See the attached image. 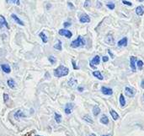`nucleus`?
<instances>
[{
    "mask_svg": "<svg viewBox=\"0 0 144 136\" xmlns=\"http://www.w3.org/2000/svg\"><path fill=\"white\" fill-rule=\"evenodd\" d=\"M143 65H144V63L142 61V60L139 59L136 61V66L138 67V68H142L143 67Z\"/></svg>",
    "mask_w": 144,
    "mask_h": 136,
    "instance_id": "obj_29",
    "label": "nucleus"
},
{
    "mask_svg": "<svg viewBox=\"0 0 144 136\" xmlns=\"http://www.w3.org/2000/svg\"><path fill=\"white\" fill-rule=\"evenodd\" d=\"M3 26H5V27H7V28H8H8H9V26H8V22H7V21H6V19H5V18L3 16V15H0V29H2V28H3Z\"/></svg>",
    "mask_w": 144,
    "mask_h": 136,
    "instance_id": "obj_9",
    "label": "nucleus"
},
{
    "mask_svg": "<svg viewBox=\"0 0 144 136\" xmlns=\"http://www.w3.org/2000/svg\"><path fill=\"white\" fill-rule=\"evenodd\" d=\"M68 74H69V68L63 66V65H60V66H58L57 68L54 69V75L57 78L67 76Z\"/></svg>",
    "mask_w": 144,
    "mask_h": 136,
    "instance_id": "obj_1",
    "label": "nucleus"
},
{
    "mask_svg": "<svg viewBox=\"0 0 144 136\" xmlns=\"http://www.w3.org/2000/svg\"><path fill=\"white\" fill-rule=\"evenodd\" d=\"M85 44H86V41L84 40V38H83L81 36H79L77 39H75L71 42L70 46L72 48H78V47H83Z\"/></svg>",
    "mask_w": 144,
    "mask_h": 136,
    "instance_id": "obj_2",
    "label": "nucleus"
},
{
    "mask_svg": "<svg viewBox=\"0 0 144 136\" xmlns=\"http://www.w3.org/2000/svg\"><path fill=\"white\" fill-rule=\"evenodd\" d=\"M119 102H120V106H121V107H125V105H126V99H125V96H124L123 94H120V95Z\"/></svg>",
    "mask_w": 144,
    "mask_h": 136,
    "instance_id": "obj_23",
    "label": "nucleus"
},
{
    "mask_svg": "<svg viewBox=\"0 0 144 136\" xmlns=\"http://www.w3.org/2000/svg\"><path fill=\"white\" fill-rule=\"evenodd\" d=\"M54 118H55V120H56V123H61V122H62V115L61 114H58V113H56V112H55L54 113Z\"/></svg>",
    "mask_w": 144,
    "mask_h": 136,
    "instance_id": "obj_25",
    "label": "nucleus"
},
{
    "mask_svg": "<svg viewBox=\"0 0 144 136\" xmlns=\"http://www.w3.org/2000/svg\"><path fill=\"white\" fill-rule=\"evenodd\" d=\"M83 120H84L85 122H87V123H94V120L91 118V117H89L88 115L83 116Z\"/></svg>",
    "mask_w": 144,
    "mask_h": 136,
    "instance_id": "obj_27",
    "label": "nucleus"
},
{
    "mask_svg": "<svg viewBox=\"0 0 144 136\" xmlns=\"http://www.w3.org/2000/svg\"><path fill=\"white\" fill-rule=\"evenodd\" d=\"M7 84H8V87L11 88V89H14V88H15V80H14L13 79H8V81H7Z\"/></svg>",
    "mask_w": 144,
    "mask_h": 136,
    "instance_id": "obj_22",
    "label": "nucleus"
},
{
    "mask_svg": "<svg viewBox=\"0 0 144 136\" xmlns=\"http://www.w3.org/2000/svg\"><path fill=\"white\" fill-rule=\"evenodd\" d=\"M39 36H40V37L41 38L42 42H44V43H47L48 39H47V36H46V34L44 32H40V34H39Z\"/></svg>",
    "mask_w": 144,
    "mask_h": 136,
    "instance_id": "obj_26",
    "label": "nucleus"
},
{
    "mask_svg": "<svg viewBox=\"0 0 144 136\" xmlns=\"http://www.w3.org/2000/svg\"><path fill=\"white\" fill-rule=\"evenodd\" d=\"M101 92L105 96H111L113 94V90L111 89V88L105 87V86H102L101 87Z\"/></svg>",
    "mask_w": 144,
    "mask_h": 136,
    "instance_id": "obj_5",
    "label": "nucleus"
},
{
    "mask_svg": "<svg viewBox=\"0 0 144 136\" xmlns=\"http://www.w3.org/2000/svg\"><path fill=\"white\" fill-rule=\"evenodd\" d=\"M100 108H99L98 106H95V107H93V114L95 116H98L99 113H100Z\"/></svg>",
    "mask_w": 144,
    "mask_h": 136,
    "instance_id": "obj_24",
    "label": "nucleus"
},
{
    "mask_svg": "<svg viewBox=\"0 0 144 136\" xmlns=\"http://www.w3.org/2000/svg\"><path fill=\"white\" fill-rule=\"evenodd\" d=\"M99 121H100V123H102V124L107 125L108 123H109V118H108V117L106 115H102L100 119H99Z\"/></svg>",
    "mask_w": 144,
    "mask_h": 136,
    "instance_id": "obj_19",
    "label": "nucleus"
},
{
    "mask_svg": "<svg viewBox=\"0 0 144 136\" xmlns=\"http://www.w3.org/2000/svg\"><path fill=\"white\" fill-rule=\"evenodd\" d=\"M8 100V95L6 94V93H4V94H3V102H7Z\"/></svg>",
    "mask_w": 144,
    "mask_h": 136,
    "instance_id": "obj_34",
    "label": "nucleus"
},
{
    "mask_svg": "<svg viewBox=\"0 0 144 136\" xmlns=\"http://www.w3.org/2000/svg\"><path fill=\"white\" fill-rule=\"evenodd\" d=\"M73 107H74V106L72 103H67L65 107V113L67 114V115H68V114H71L72 112Z\"/></svg>",
    "mask_w": 144,
    "mask_h": 136,
    "instance_id": "obj_8",
    "label": "nucleus"
},
{
    "mask_svg": "<svg viewBox=\"0 0 144 136\" xmlns=\"http://www.w3.org/2000/svg\"><path fill=\"white\" fill-rule=\"evenodd\" d=\"M108 53L110 54V55H111V58H114V54L112 53L111 52V50H108Z\"/></svg>",
    "mask_w": 144,
    "mask_h": 136,
    "instance_id": "obj_38",
    "label": "nucleus"
},
{
    "mask_svg": "<svg viewBox=\"0 0 144 136\" xmlns=\"http://www.w3.org/2000/svg\"><path fill=\"white\" fill-rule=\"evenodd\" d=\"M35 136H42V135H35Z\"/></svg>",
    "mask_w": 144,
    "mask_h": 136,
    "instance_id": "obj_45",
    "label": "nucleus"
},
{
    "mask_svg": "<svg viewBox=\"0 0 144 136\" xmlns=\"http://www.w3.org/2000/svg\"><path fill=\"white\" fill-rule=\"evenodd\" d=\"M54 48L58 51H61L63 49V46H62V42L60 40H56V44L54 45Z\"/></svg>",
    "mask_w": 144,
    "mask_h": 136,
    "instance_id": "obj_21",
    "label": "nucleus"
},
{
    "mask_svg": "<svg viewBox=\"0 0 144 136\" xmlns=\"http://www.w3.org/2000/svg\"><path fill=\"white\" fill-rule=\"evenodd\" d=\"M48 60H49V62L51 63V64H54V63H56V58L55 57H53V56H50V57L48 58Z\"/></svg>",
    "mask_w": 144,
    "mask_h": 136,
    "instance_id": "obj_28",
    "label": "nucleus"
},
{
    "mask_svg": "<svg viewBox=\"0 0 144 136\" xmlns=\"http://www.w3.org/2000/svg\"><path fill=\"white\" fill-rule=\"evenodd\" d=\"M24 117H25V115L24 114L22 110H18L15 113V118L16 120H19L21 118H24Z\"/></svg>",
    "mask_w": 144,
    "mask_h": 136,
    "instance_id": "obj_16",
    "label": "nucleus"
},
{
    "mask_svg": "<svg viewBox=\"0 0 144 136\" xmlns=\"http://www.w3.org/2000/svg\"><path fill=\"white\" fill-rule=\"evenodd\" d=\"M58 33H59V35H61V36H65V37H67L68 39H70L72 36V33L67 29H61L58 31Z\"/></svg>",
    "mask_w": 144,
    "mask_h": 136,
    "instance_id": "obj_3",
    "label": "nucleus"
},
{
    "mask_svg": "<svg viewBox=\"0 0 144 136\" xmlns=\"http://www.w3.org/2000/svg\"><path fill=\"white\" fill-rule=\"evenodd\" d=\"M67 4H68V6L70 7L71 8H74V6H73V5H72V3H70V2H68V3H67Z\"/></svg>",
    "mask_w": 144,
    "mask_h": 136,
    "instance_id": "obj_39",
    "label": "nucleus"
},
{
    "mask_svg": "<svg viewBox=\"0 0 144 136\" xmlns=\"http://www.w3.org/2000/svg\"><path fill=\"white\" fill-rule=\"evenodd\" d=\"M67 84H68V85L71 86L72 88H74L76 85H77L78 81L76 80V79H74V78H71V79L68 80V82H67Z\"/></svg>",
    "mask_w": 144,
    "mask_h": 136,
    "instance_id": "obj_17",
    "label": "nucleus"
},
{
    "mask_svg": "<svg viewBox=\"0 0 144 136\" xmlns=\"http://www.w3.org/2000/svg\"><path fill=\"white\" fill-rule=\"evenodd\" d=\"M102 60L104 63H105V62H108L109 61V58L107 57V56H104V57L102 58Z\"/></svg>",
    "mask_w": 144,
    "mask_h": 136,
    "instance_id": "obj_37",
    "label": "nucleus"
},
{
    "mask_svg": "<svg viewBox=\"0 0 144 136\" xmlns=\"http://www.w3.org/2000/svg\"><path fill=\"white\" fill-rule=\"evenodd\" d=\"M105 42L108 44V45H111L113 46L115 44V39H114L113 36L111 34H108L107 36H105V39H104Z\"/></svg>",
    "mask_w": 144,
    "mask_h": 136,
    "instance_id": "obj_7",
    "label": "nucleus"
},
{
    "mask_svg": "<svg viewBox=\"0 0 144 136\" xmlns=\"http://www.w3.org/2000/svg\"><path fill=\"white\" fill-rule=\"evenodd\" d=\"M1 68L2 70H3L4 73L6 74H9L10 72H11V68H10V66L8 64H7V63H4V64H2L1 65Z\"/></svg>",
    "mask_w": 144,
    "mask_h": 136,
    "instance_id": "obj_14",
    "label": "nucleus"
},
{
    "mask_svg": "<svg viewBox=\"0 0 144 136\" xmlns=\"http://www.w3.org/2000/svg\"><path fill=\"white\" fill-rule=\"evenodd\" d=\"M71 25H72V24H71L70 22H64V23H63V26H64V27H65V28H67V27H69V26H71Z\"/></svg>",
    "mask_w": 144,
    "mask_h": 136,
    "instance_id": "obj_36",
    "label": "nucleus"
},
{
    "mask_svg": "<svg viewBox=\"0 0 144 136\" xmlns=\"http://www.w3.org/2000/svg\"><path fill=\"white\" fill-rule=\"evenodd\" d=\"M78 91H79V92H82V91H83V87H78Z\"/></svg>",
    "mask_w": 144,
    "mask_h": 136,
    "instance_id": "obj_40",
    "label": "nucleus"
},
{
    "mask_svg": "<svg viewBox=\"0 0 144 136\" xmlns=\"http://www.w3.org/2000/svg\"><path fill=\"white\" fill-rule=\"evenodd\" d=\"M135 12H136V14L137 15L142 16V15H143V14H144V7L143 6V5H139V6H137L136 8Z\"/></svg>",
    "mask_w": 144,
    "mask_h": 136,
    "instance_id": "obj_13",
    "label": "nucleus"
},
{
    "mask_svg": "<svg viewBox=\"0 0 144 136\" xmlns=\"http://www.w3.org/2000/svg\"><path fill=\"white\" fill-rule=\"evenodd\" d=\"M11 18L14 19V21H15V22H16L17 23L18 25H20V26H24V22H23L22 20H21L19 18V17L17 16V15H15V14H12L11 15Z\"/></svg>",
    "mask_w": 144,
    "mask_h": 136,
    "instance_id": "obj_12",
    "label": "nucleus"
},
{
    "mask_svg": "<svg viewBox=\"0 0 144 136\" xmlns=\"http://www.w3.org/2000/svg\"><path fill=\"white\" fill-rule=\"evenodd\" d=\"M122 1V3L125 5H127V6H132V3H131V2L127 1V0H121Z\"/></svg>",
    "mask_w": 144,
    "mask_h": 136,
    "instance_id": "obj_32",
    "label": "nucleus"
},
{
    "mask_svg": "<svg viewBox=\"0 0 144 136\" xmlns=\"http://www.w3.org/2000/svg\"><path fill=\"white\" fill-rule=\"evenodd\" d=\"M83 6H84V8H88V7L90 6V0H86V1L84 2Z\"/></svg>",
    "mask_w": 144,
    "mask_h": 136,
    "instance_id": "obj_33",
    "label": "nucleus"
},
{
    "mask_svg": "<svg viewBox=\"0 0 144 136\" xmlns=\"http://www.w3.org/2000/svg\"><path fill=\"white\" fill-rule=\"evenodd\" d=\"M88 136H96L95 134H91V135H88Z\"/></svg>",
    "mask_w": 144,
    "mask_h": 136,
    "instance_id": "obj_42",
    "label": "nucleus"
},
{
    "mask_svg": "<svg viewBox=\"0 0 144 136\" xmlns=\"http://www.w3.org/2000/svg\"><path fill=\"white\" fill-rule=\"evenodd\" d=\"M106 6H107V8H110V9H114L115 8V3H107L106 4Z\"/></svg>",
    "mask_w": 144,
    "mask_h": 136,
    "instance_id": "obj_31",
    "label": "nucleus"
},
{
    "mask_svg": "<svg viewBox=\"0 0 144 136\" xmlns=\"http://www.w3.org/2000/svg\"><path fill=\"white\" fill-rule=\"evenodd\" d=\"M7 3H15L16 5H19L20 3H19V0H6Z\"/></svg>",
    "mask_w": 144,
    "mask_h": 136,
    "instance_id": "obj_30",
    "label": "nucleus"
},
{
    "mask_svg": "<svg viewBox=\"0 0 144 136\" xmlns=\"http://www.w3.org/2000/svg\"><path fill=\"white\" fill-rule=\"evenodd\" d=\"M72 67H73V68L74 69H79V67L76 65V62L74 61L73 59L72 60Z\"/></svg>",
    "mask_w": 144,
    "mask_h": 136,
    "instance_id": "obj_35",
    "label": "nucleus"
},
{
    "mask_svg": "<svg viewBox=\"0 0 144 136\" xmlns=\"http://www.w3.org/2000/svg\"><path fill=\"white\" fill-rule=\"evenodd\" d=\"M136 61H137V59H136V58L134 57V56H132V57H131V58H130V67H131V70L134 72L136 71Z\"/></svg>",
    "mask_w": 144,
    "mask_h": 136,
    "instance_id": "obj_6",
    "label": "nucleus"
},
{
    "mask_svg": "<svg viewBox=\"0 0 144 136\" xmlns=\"http://www.w3.org/2000/svg\"><path fill=\"white\" fill-rule=\"evenodd\" d=\"M143 98H144V94H143Z\"/></svg>",
    "mask_w": 144,
    "mask_h": 136,
    "instance_id": "obj_46",
    "label": "nucleus"
},
{
    "mask_svg": "<svg viewBox=\"0 0 144 136\" xmlns=\"http://www.w3.org/2000/svg\"><path fill=\"white\" fill-rule=\"evenodd\" d=\"M93 75L95 78H97L98 79H99V80H103V79H104V77H103L102 74H101L99 71H98V70H96V71H94L93 72Z\"/></svg>",
    "mask_w": 144,
    "mask_h": 136,
    "instance_id": "obj_18",
    "label": "nucleus"
},
{
    "mask_svg": "<svg viewBox=\"0 0 144 136\" xmlns=\"http://www.w3.org/2000/svg\"><path fill=\"white\" fill-rule=\"evenodd\" d=\"M141 87L143 88V89H144V79L142 80V82H141Z\"/></svg>",
    "mask_w": 144,
    "mask_h": 136,
    "instance_id": "obj_41",
    "label": "nucleus"
},
{
    "mask_svg": "<svg viewBox=\"0 0 144 136\" xmlns=\"http://www.w3.org/2000/svg\"><path fill=\"white\" fill-rule=\"evenodd\" d=\"M127 42H128L127 37H123L122 39H120V40L119 41L118 43H117V45H118V47H127Z\"/></svg>",
    "mask_w": 144,
    "mask_h": 136,
    "instance_id": "obj_15",
    "label": "nucleus"
},
{
    "mask_svg": "<svg viewBox=\"0 0 144 136\" xmlns=\"http://www.w3.org/2000/svg\"><path fill=\"white\" fill-rule=\"evenodd\" d=\"M138 1H139V2H143L144 0H138Z\"/></svg>",
    "mask_w": 144,
    "mask_h": 136,
    "instance_id": "obj_44",
    "label": "nucleus"
},
{
    "mask_svg": "<svg viewBox=\"0 0 144 136\" xmlns=\"http://www.w3.org/2000/svg\"><path fill=\"white\" fill-rule=\"evenodd\" d=\"M110 113H111L112 118H113V119L115 120V121L118 120V118H119V114L117 113V112H115V110H113V109H111V111H110Z\"/></svg>",
    "mask_w": 144,
    "mask_h": 136,
    "instance_id": "obj_20",
    "label": "nucleus"
},
{
    "mask_svg": "<svg viewBox=\"0 0 144 136\" xmlns=\"http://www.w3.org/2000/svg\"><path fill=\"white\" fill-rule=\"evenodd\" d=\"M102 136H112L111 135H102Z\"/></svg>",
    "mask_w": 144,
    "mask_h": 136,
    "instance_id": "obj_43",
    "label": "nucleus"
},
{
    "mask_svg": "<svg viewBox=\"0 0 144 136\" xmlns=\"http://www.w3.org/2000/svg\"><path fill=\"white\" fill-rule=\"evenodd\" d=\"M125 94H126V96L131 97L135 95V91L133 89H131V88L127 87H127L125 88Z\"/></svg>",
    "mask_w": 144,
    "mask_h": 136,
    "instance_id": "obj_11",
    "label": "nucleus"
},
{
    "mask_svg": "<svg viewBox=\"0 0 144 136\" xmlns=\"http://www.w3.org/2000/svg\"><path fill=\"white\" fill-rule=\"evenodd\" d=\"M99 63H100V57L97 55V56H95V57L91 61H90V66L95 69V65H98Z\"/></svg>",
    "mask_w": 144,
    "mask_h": 136,
    "instance_id": "obj_4",
    "label": "nucleus"
},
{
    "mask_svg": "<svg viewBox=\"0 0 144 136\" xmlns=\"http://www.w3.org/2000/svg\"><path fill=\"white\" fill-rule=\"evenodd\" d=\"M79 21L81 23H89L90 22V18H89V16H88V15H86V14H83V15H82L81 16H80Z\"/></svg>",
    "mask_w": 144,
    "mask_h": 136,
    "instance_id": "obj_10",
    "label": "nucleus"
}]
</instances>
